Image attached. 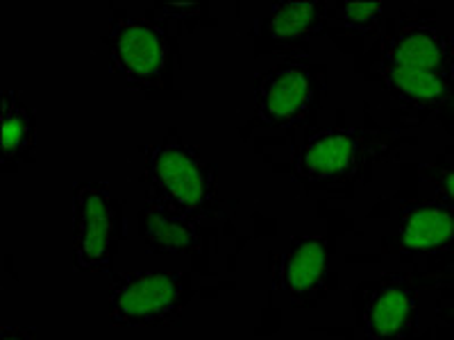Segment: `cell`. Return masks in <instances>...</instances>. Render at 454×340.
<instances>
[{"instance_id":"1","label":"cell","mask_w":454,"mask_h":340,"mask_svg":"<svg viewBox=\"0 0 454 340\" xmlns=\"http://www.w3.org/2000/svg\"><path fill=\"white\" fill-rule=\"evenodd\" d=\"M144 152L150 200L193 220L212 212L216 205V170L193 145L173 132Z\"/></svg>"},{"instance_id":"2","label":"cell","mask_w":454,"mask_h":340,"mask_svg":"<svg viewBox=\"0 0 454 340\" xmlns=\"http://www.w3.org/2000/svg\"><path fill=\"white\" fill-rule=\"evenodd\" d=\"M123 234V209L105 182L73 189V261L82 273H112Z\"/></svg>"},{"instance_id":"3","label":"cell","mask_w":454,"mask_h":340,"mask_svg":"<svg viewBox=\"0 0 454 340\" xmlns=\"http://www.w3.org/2000/svg\"><path fill=\"white\" fill-rule=\"evenodd\" d=\"M189 277L170 270H135L109 290V320L116 327L173 325L184 309Z\"/></svg>"},{"instance_id":"4","label":"cell","mask_w":454,"mask_h":340,"mask_svg":"<svg viewBox=\"0 0 454 340\" xmlns=\"http://www.w3.org/2000/svg\"><path fill=\"white\" fill-rule=\"evenodd\" d=\"M109 59L121 78L137 87L155 84L168 62V42L155 23L121 16L109 32Z\"/></svg>"},{"instance_id":"5","label":"cell","mask_w":454,"mask_h":340,"mask_svg":"<svg viewBox=\"0 0 454 340\" xmlns=\"http://www.w3.org/2000/svg\"><path fill=\"white\" fill-rule=\"evenodd\" d=\"M314 98V80L305 66L291 64L270 71L257 91V113L266 125L300 120Z\"/></svg>"},{"instance_id":"6","label":"cell","mask_w":454,"mask_h":340,"mask_svg":"<svg viewBox=\"0 0 454 340\" xmlns=\"http://www.w3.org/2000/svg\"><path fill=\"white\" fill-rule=\"evenodd\" d=\"M416 293L404 279L380 283L364 305L362 331L368 340H403L413 325Z\"/></svg>"},{"instance_id":"7","label":"cell","mask_w":454,"mask_h":340,"mask_svg":"<svg viewBox=\"0 0 454 340\" xmlns=\"http://www.w3.org/2000/svg\"><path fill=\"white\" fill-rule=\"evenodd\" d=\"M139 241L148 254L177 257L192 254L200 248V229L198 220L170 212L168 206L148 200L137 213Z\"/></svg>"},{"instance_id":"8","label":"cell","mask_w":454,"mask_h":340,"mask_svg":"<svg viewBox=\"0 0 454 340\" xmlns=\"http://www.w3.org/2000/svg\"><path fill=\"white\" fill-rule=\"evenodd\" d=\"M359 159V141L343 129H325L311 136L298 152L295 168L305 180L334 182L352 175Z\"/></svg>"},{"instance_id":"9","label":"cell","mask_w":454,"mask_h":340,"mask_svg":"<svg viewBox=\"0 0 454 340\" xmlns=\"http://www.w3.org/2000/svg\"><path fill=\"white\" fill-rule=\"evenodd\" d=\"M327 274V243L323 236H295L278 266V286L294 299H305L323 286Z\"/></svg>"},{"instance_id":"10","label":"cell","mask_w":454,"mask_h":340,"mask_svg":"<svg viewBox=\"0 0 454 340\" xmlns=\"http://www.w3.org/2000/svg\"><path fill=\"white\" fill-rule=\"evenodd\" d=\"M397 241L413 252H434L454 243V206L445 202H416L400 212Z\"/></svg>"},{"instance_id":"11","label":"cell","mask_w":454,"mask_h":340,"mask_svg":"<svg viewBox=\"0 0 454 340\" xmlns=\"http://www.w3.org/2000/svg\"><path fill=\"white\" fill-rule=\"evenodd\" d=\"M445 55H448V46L439 32L425 26H413L397 32V36L388 46L387 62L404 68H416V71L441 73Z\"/></svg>"},{"instance_id":"12","label":"cell","mask_w":454,"mask_h":340,"mask_svg":"<svg viewBox=\"0 0 454 340\" xmlns=\"http://www.w3.org/2000/svg\"><path fill=\"white\" fill-rule=\"evenodd\" d=\"M384 80L397 100L413 107H436L448 98L450 87L441 73L416 71L397 64H384Z\"/></svg>"},{"instance_id":"13","label":"cell","mask_w":454,"mask_h":340,"mask_svg":"<svg viewBox=\"0 0 454 340\" xmlns=\"http://www.w3.org/2000/svg\"><path fill=\"white\" fill-rule=\"evenodd\" d=\"M0 125H3V159H21L35 143V119L14 91L3 96V109H0Z\"/></svg>"},{"instance_id":"14","label":"cell","mask_w":454,"mask_h":340,"mask_svg":"<svg viewBox=\"0 0 454 340\" xmlns=\"http://www.w3.org/2000/svg\"><path fill=\"white\" fill-rule=\"evenodd\" d=\"M318 23V3H279L270 12L266 30L275 42H295L311 32Z\"/></svg>"},{"instance_id":"15","label":"cell","mask_w":454,"mask_h":340,"mask_svg":"<svg viewBox=\"0 0 454 340\" xmlns=\"http://www.w3.org/2000/svg\"><path fill=\"white\" fill-rule=\"evenodd\" d=\"M334 19L352 32H372L382 21L380 3H336Z\"/></svg>"},{"instance_id":"16","label":"cell","mask_w":454,"mask_h":340,"mask_svg":"<svg viewBox=\"0 0 454 340\" xmlns=\"http://www.w3.org/2000/svg\"><path fill=\"white\" fill-rule=\"evenodd\" d=\"M436 186H439L441 196L445 205L454 206V166H448L436 175Z\"/></svg>"},{"instance_id":"17","label":"cell","mask_w":454,"mask_h":340,"mask_svg":"<svg viewBox=\"0 0 454 340\" xmlns=\"http://www.w3.org/2000/svg\"><path fill=\"white\" fill-rule=\"evenodd\" d=\"M0 340H36V331L23 325H5Z\"/></svg>"},{"instance_id":"18","label":"cell","mask_w":454,"mask_h":340,"mask_svg":"<svg viewBox=\"0 0 454 340\" xmlns=\"http://www.w3.org/2000/svg\"><path fill=\"white\" fill-rule=\"evenodd\" d=\"M166 12H180L182 16L184 14H193V12L198 10L196 3H184V5H180V3H170V5L164 7Z\"/></svg>"},{"instance_id":"19","label":"cell","mask_w":454,"mask_h":340,"mask_svg":"<svg viewBox=\"0 0 454 340\" xmlns=\"http://www.w3.org/2000/svg\"><path fill=\"white\" fill-rule=\"evenodd\" d=\"M452 289H454V279H452ZM448 309L452 311V315H454V298L450 299V302H448Z\"/></svg>"}]
</instances>
